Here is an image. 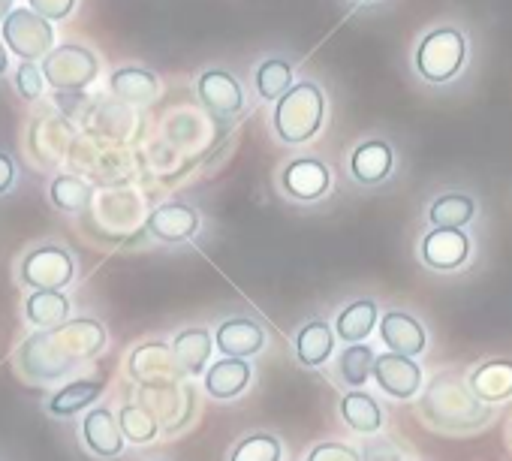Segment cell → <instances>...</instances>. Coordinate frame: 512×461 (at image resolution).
I'll return each instance as SVG.
<instances>
[{
	"label": "cell",
	"mask_w": 512,
	"mask_h": 461,
	"mask_svg": "<svg viewBox=\"0 0 512 461\" xmlns=\"http://www.w3.org/2000/svg\"><path fill=\"white\" fill-rule=\"evenodd\" d=\"M106 347V329L97 320H70L58 329L31 335L19 350V368L31 380H61Z\"/></svg>",
	"instance_id": "6da1fadb"
},
{
	"label": "cell",
	"mask_w": 512,
	"mask_h": 461,
	"mask_svg": "<svg viewBox=\"0 0 512 461\" xmlns=\"http://www.w3.org/2000/svg\"><path fill=\"white\" fill-rule=\"evenodd\" d=\"M422 413L443 431H473L491 419V407L467 392L458 380H437L422 398Z\"/></svg>",
	"instance_id": "7a4b0ae2"
},
{
	"label": "cell",
	"mask_w": 512,
	"mask_h": 461,
	"mask_svg": "<svg viewBox=\"0 0 512 461\" xmlns=\"http://www.w3.org/2000/svg\"><path fill=\"white\" fill-rule=\"evenodd\" d=\"M323 127V91L314 82L293 85L275 106V133L287 145L314 139Z\"/></svg>",
	"instance_id": "3957f363"
},
{
	"label": "cell",
	"mask_w": 512,
	"mask_h": 461,
	"mask_svg": "<svg viewBox=\"0 0 512 461\" xmlns=\"http://www.w3.org/2000/svg\"><path fill=\"white\" fill-rule=\"evenodd\" d=\"M464 55H467L464 37L455 28H440L419 43L416 70L428 82H449L464 67Z\"/></svg>",
	"instance_id": "277c9868"
},
{
	"label": "cell",
	"mask_w": 512,
	"mask_h": 461,
	"mask_svg": "<svg viewBox=\"0 0 512 461\" xmlns=\"http://www.w3.org/2000/svg\"><path fill=\"white\" fill-rule=\"evenodd\" d=\"M97 58L82 46H58L43 61V76L55 91H85L97 79Z\"/></svg>",
	"instance_id": "5b68a950"
},
{
	"label": "cell",
	"mask_w": 512,
	"mask_h": 461,
	"mask_svg": "<svg viewBox=\"0 0 512 461\" xmlns=\"http://www.w3.org/2000/svg\"><path fill=\"white\" fill-rule=\"evenodd\" d=\"M4 40L19 58L34 64L37 58L52 55L55 34H52V25L34 10H13L10 19L4 22Z\"/></svg>",
	"instance_id": "8992f818"
},
{
	"label": "cell",
	"mask_w": 512,
	"mask_h": 461,
	"mask_svg": "<svg viewBox=\"0 0 512 461\" xmlns=\"http://www.w3.org/2000/svg\"><path fill=\"white\" fill-rule=\"evenodd\" d=\"M73 272H76L73 257L64 248L46 245L25 257L19 278H22V284L34 287V293H37V290H64L73 281Z\"/></svg>",
	"instance_id": "52a82bcc"
},
{
	"label": "cell",
	"mask_w": 512,
	"mask_h": 461,
	"mask_svg": "<svg viewBox=\"0 0 512 461\" xmlns=\"http://www.w3.org/2000/svg\"><path fill=\"white\" fill-rule=\"evenodd\" d=\"M130 377L142 386H172L184 377L175 350L163 341L142 344L130 353Z\"/></svg>",
	"instance_id": "ba28073f"
},
{
	"label": "cell",
	"mask_w": 512,
	"mask_h": 461,
	"mask_svg": "<svg viewBox=\"0 0 512 461\" xmlns=\"http://www.w3.org/2000/svg\"><path fill=\"white\" fill-rule=\"evenodd\" d=\"M374 380L389 398L410 401L422 389V368L410 356L386 353V356H377V362H374Z\"/></svg>",
	"instance_id": "9c48e42d"
},
{
	"label": "cell",
	"mask_w": 512,
	"mask_h": 461,
	"mask_svg": "<svg viewBox=\"0 0 512 461\" xmlns=\"http://www.w3.org/2000/svg\"><path fill=\"white\" fill-rule=\"evenodd\" d=\"M199 211L184 202H166L148 214V233L163 245H184L196 236Z\"/></svg>",
	"instance_id": "30bf717a"
},
{
	"label": "cell",
	"mask_w": 512,
	"mask_h": 461,
	"mask_svg": "<svg viewBox=\"0 0 512 461\" xmlns=\"http://www.w3.org/2000/svg\"><path fill=\"white\" fill-rule=\"evenodd\" d=\"M422 263L434 272H455L467 263L470 257V242L461 229H431L422 239Z\"/></svg>",
	"instance_id": "8fae6325"
},
{
	"label": "cell",
	"mask_w": 512,
	"mask_h": 461,
	"mask_svg": "<svg viewBox=\"0 0 512 461\" xmlns=\"http://www.w3.org/2000/svg\"><path fill=\"white\" fill-rule=\"evenodd\" d=\"M214 344L229 359H247L266 347V329L250 317H229L217 326Z\"/></svg>",
	"instance_id": "7c38bea8"
},
{
	"label": "cell",
	"mask_w": 512,
	"mask_h": 461,
	"mask_svg": "<svg viewBox=\"0 0 512 461\" xmlns=\"http://www.w3.org/2000/svg\"><path fill=\"white\" fill-rule=\"evenodd\" d=\"M380 338L389 347V353L410 356V359L419 356L425 350V344H428L425 326L413 314H404V311L383 314V320H380Z\"/></svg>",
	"instance_id": "4fadbf2b"
},
{
	"label": "cell",
	"mask_w": 512,
	"mask_h": 461,
	"mask_svg": "<svg viewBox=\"0 0 512 461\" xmlns=\"http://www.w3.org/2000/svg\"><path fill=\"white\" fill-rule=\"evenodd\" d=\"M82 440L85 446L100 455V458H115L124 452V431L121 422L112 410L106 407H94L88 410L85 422H82Z\"/></svg>",
	"instance_id": "5bb4252c"
},
{
	"label": "cell",
	"mask_w": 512,
	"mask_h": 461,
	"mask_svg": "<svg viewBox=\"0 0 512 461\" xmlns=\"http://www.w3.org/2000/svg\"><path fill=\"white\" fill-rule=\"evenodd\" d=\"M329 184H332L329 166H326V163H320L317 157L293 160V163L284 169V190H287L293 199L314 202V199L326 196Z\"/></svg>",
	"instance_id": "9a60e30c"
},
{
	"label": "cell",
	"mask_w": 512,
	"mask_h": 461,
	"mask_svg": "<svg viewBox=\"0 0 512 461\" xmlns=\"http://www.w3.org/2000/svg\"><path fill=\"white\" fill-rule=\"evenodd\" d=\"M199 100L214 115H238L241 106H244L241 85L226 70H205L199 76Z\"/></svg>",
	"instance_id": "2e32d148"
},
{
	"label": "cell",
	"mask_w": 512,
	"mask_h": 461,
	"mask_svg": "<svg viewBox=\"0 0 512 461\" xmlns=\"http://www.w3.org/2000/svg\"><path fill=\"white\" fill-rule=\"evenodd\" d=\"M470 392L482 404H503L512 398V359H488L470 374Z\"/></svg>",
	"instance_id": "e0dca14e"
},
{
	"label": "cell",
	"mask_w": 512,
	"mask_h": 461,
	"mask_svg": "<svg viewBox=\"0 0 512 461\" xmlns=\"http://www.w3.org/2000/svg\"><path fill=\"white\" fill-rule=\"evenodd\" d=\"M392 166H395V151H392V145L383 142V139H368V142H362V145L353 151V157H350L353 178H356L359 184H368V187L386 181L389 172H392Z\"/></svg>",
	"instance_id": "ac0fdd59"
},
{
	"label": "cell",
	"mask_w": 512,
	"mask_h": 461,
	"mask_svg": "<svg viewBox=\"0 0 512 461\" xmlns=\"http://www.w3.org/2000/svg\"><path fill=\"white\" fill-rule=\"evenodd\" d=\"M250 362L247 359H220L205 371V392L217 401H232L250 386Z\"/></svg>",
	"instance_id": "d6986e66"
},
{
	"label": "cell",
	"mask_w": 512,
	"mask_h": 461,
	"mask_svg": "<svg viewBox=\"0 0 512 461\" xmlns=\"http://www.w3.org/2000/svg\"><path fill=\"white\" fill-rule=\"evenodd\" d=\"M335 329L326 320H311L296 335V359L305 368H320L335 353Z\"/></svg>",
	"instance_id": "ffe728a7"
},
{
	"label": "cell",
	"mask_w": 512,
	"mask_h": 461,
	"mask_svg": "<svg viewBox=\"0 0 512 461\" xmlns=\"http://www.w3.org/2000/svg\"><path fill=\"white\" fill-rule=\"evenodd\" d=\"M211 347H214V338L208 329L202 326H193V329H184L175 335L172 341V350L184 368V374H202L208 359H211Z\"/></svg>",
	"instance_id": "44dd1931"
},
{
	"label": "cell",
	"mask_w": 512,
	"mask_h": 461,
	"mask_svg": "<svg viewBox=\"0 0 512 461\" xmlns=\"http://www.w3.org/2000/svg\"><path fill=\"white\" fill-rule=\"evenodd\" d=\"M374 323H377V302L374 299H356L338 314L335 335L347 344H365Z\"/></svg>",
	"instance_id": "7402d4cb"
},
{
	"label": "cell",
	"mask_w": 512,
	"mask_h": 461,
	"mask_svg": "<svg viewBox=\"0 0 512 461\" xmlns=\"http://www.w3.org/2000/svg\"><path fill=\"white\" fill-rule=\"evenodd\" d=\"M341 419L359 434H377L383 425V410L368 392L353 389L341 398Z\"/></svg>",
	"instance_id": "603a6c76"
},
{
	"label": "cell",
	"mask_w": 512,
	"mask_h": 461,
	"mask_svg": "<svg viewBox=\"0 0 512 461\" xmlns=\"http://www.w3.org/2000/svg\"><path fill=\"white\" fill-rule=\"evenodd\" d=\"M25 311H28V320L37 326V329H58V326H64L67 323V317H70V299L61 293V290H37L31 299H28V305H25Z\"/></svg>",
	"instance_id": "cb8c5ba5"
},
{
	"label": "cell",
	"mask_w": 512,
	"mask_h": 461,
	"mask_svg": "<svg viewBox=\"0 0 512 461\" xmlns=\"http://www.w3.org/2000/svg\"><path fill=\"white\" fill-rule=\"evenodd\" d=\"M112 91L124 103L142 106V103H151L157 97L160 85H157V76L154 73H148L142 67H124V70L112 73Z\"/></svg>",
	"instance_id": "d4e9b609"
},
{
	"label": "cell",
	"mask_w": 512,
	"mask_h": 461,
	"mask_svg": "<svg viewBox=\"0 0 512 461\" xmlns=\"http://www.w3.org/2000/svg\"><path fill=\"white\" fill-rule=\"evenodd\" d=\"M473 214H476V202L464 193H446L434 199L428 208V220L437 229H461L473 220Z\"/></svg>",
	"instance_id": "484cf974"
},
{
	"label": "cell",
	"mask_w": 512,
	"mask_h": 461,
	"mask_svg": "<svg viewBox=\"0 0 512 461\" xmlns=\"http://www.w3.org/2000/svg\"><path fill=\"white\" fill-rule=\"evenodd\" d=\"M103 386H106L103 380H73L61 392L52 395L49 413L52 416H76L79 410H85L88 404H94L100 398Z\"/></svg>",
	"instance_id": "4316f807"
},
{
	"label": "cell",
	"mask_w": 512,
	"mask_h": 461,
	"mask_svg": "<svg viewBox=\"0 0 512 461\" xmlns=\"http://www.w3.org/2000/svg\"><path fill=\"white\" fill-rule=\"evenodd\" d=\"M374 362H377V353H374L368 344H350V347L341 353V359H338V377H341L347 386L359 389V386H365L368 377L374 374Z\"/></svg>",
	"instance_id": "83f0119b"
},
{
	"label": "cell",
	"mask_w": 512,
	"mask_h": 461,
	"mask_svg": "<svg viewBox=\"0 0 512 461\" xmlns=\"http://www.w3.org/2000/svg\"><path fill=\"white\" fill-rule=\"evenodd\" d=\"M293 88V67L287 61H263L256 70V91L263 100H281Z\"/></svg>",
	"instance_id": "f1b7e54d"
},
{
	"label": "cell",
	"mask_w": 512,
	"mask_h": 461,
	"mask_svg": "<svg viewBox=\"0 0 512 461\" xmlns=\"http://www.w3.org/2000/svg\"><path fill=\"white\" fill-rule=\"evenodd\" d=\"M281 455H284V446L275 434L256 431V434H247L244 440H238L229 461H281Z\"/></svg>",
	"instance_id": "f546056e"
},
{
	"label": "cell",
	"mask_w": 512,
	"mask_h": 461,
	"mask_svg": "<svg viewBox=\"0 0 512 461\" xmlns=\"http://www.w3.org/2000/svg\"><path fill=\"white\" fill-rule=\"evenodd\" d=\"M118 422H121L124 437L133 440V443H148V440H154L157 431H160L154 413H151L148 407H142V404H127V407H121Z\"/></svg>",
	"instance_id": "4dcf8cb0"
},
{
	"label": "cell",
	"mask_w": 512,
	"mask_h": 461,
	"mask_svg": "<svg viewBox=\"0 0 512 461\" xmlns=\"http://www.w3.org/2000/svg\"><path fill=\"white\" fill-rule=\"evenodd\" d=\"M52 202H55L58 208L70 211V214H79V211H85L88 202H91V187H88L82 178H76V175H61V178H55V184H52Z\"/></svg>",
	"instance_id": "1f68e13d"
},
{
	"label": "cell",
	"mask_w": 512,
	"mask_h": 461,
	"mask_svg": "<svg viewBox=\"0 0 512 461\" xmlns=\"http://www.w3.org/2000/svg\"><path fill=\"white\" fill-rule=\"evenodd\" d=\"M308 461H362V455L353 446H347V443L326 440V443H317L308 452Z\"/></svg>",
	"instance_id": "d6a6232c"
},
{
	"label": "cell",
	"mask_w": 512,
	"mask_h": 461,
	"mask_svg": "<svg viewBox=\"0 0 512 461\" xmlns=\"http://www.w3.org/2000/svg\"><path fill=\"white\" fill-rule=\"evenodd\" d=\"M16 85L22 91L25 100H37L43 94V85H46V76L37 64H22L19 73H16Z\"/></svg>",
	"instance_id": "836d02e7"
},
{
	"label": "cell",
	"mask_w": 512,
	"mask_h": 461,
	"mask_svg": "<svg viewBox=\"0 0 512 461\" xmlns=\"http://www.w3.org/2000/svg\"><path fill=\"white\" fill-rule=\"evenodd\" d=\"M76 0H31V10L43 19H67Z\"/></svg>",
	"instance_id": "e575fe53"
},
{
	"label": "cell",
	"mask_w": 512,
	"mask_h": 461,
	"mask_svg": "<svg viewBox=\"0 0 512 461\" xmlns=\"http://www.w3.org/2000/svg\"><path fill=\"white\" fill-rule=\"evenodd\" d=\"M362 461H398V452L386 440H377V443L365 446V458Z\"/></svg>",
	"instance_id": "d590c367"
},
{
	"label": "cell",
	"mask_w": 512,
	"mask_h": 461,
	"mask_svg": "<svg viewBox=\"0 0 512 461\" xmlns=\"http://www.w3.org/2000/svg\"><path fill=\"white\" fill-rule=\"evenodd\" d=\"M13 178H16V163L7 154H0V193H7L13 187Z\"/></svg>",
	"instance_id": "8d00e7d4"
},
{
	"label": "cell",
	"mask_w": 512,
	"mask_h": 461,
	"mask_svg": "<svg viewBox=\"0 0 512 461\" xmlns=\"http://www.w3.org/2000/svg\"><path fill=\"white\" fill-rule=\"evenodd\" d=\"M13 13V0H0V22H7Z\"/></svg>",
	"instance_id": "74e56055"
},
{
	"label": "cell",
	"mask_w": 512,
	"mask_h": 461,
	"mask_svg": "<svg viewBox=\"0 0 512 461\" xmlns=\"http://www.w3.org/2000/svg\"><path fill=\"white\" fill-rule=\"evenodd\" d=\"M4 70H7V49L0 46V73H4Z\"/></svg>",
	"instance_id": "f35d334b"
}]
</instances>
